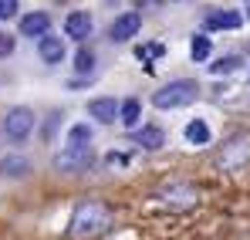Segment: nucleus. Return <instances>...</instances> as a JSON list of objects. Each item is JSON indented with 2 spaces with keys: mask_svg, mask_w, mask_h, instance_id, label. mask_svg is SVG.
<instances>
[{
  "mask_svg": "<svg viewBox=\"0 0 250 240\" xmlns=\"http://www.w3.org/2000/svg\"><path fill=\"white\" fill-rule=\"evenodd\" d=\"M108 223H112V213H108L105 203L84 200L75 206V213L68 220V237L71 240H95L108 230Z\"/></svg>",
  "mask_w": 250,
  "mask_h": 240,
  "instance_id": "nucleus-1",
  "label": "nucleus"
},
{
  "mask_svg": "<svg viewBox=\"0 0 250 240\" xmlns=\"http://www.w3.org/2000/svg\"><path fill=\"white\" fill-rule=\"evenodd\" d=\"M189 102H196V81H169V85H163L156 95H152V105L156 109H183V105H189Z\"/></svg>",
  "mask_w": 250,
  "mask_h": 240,
  "instance_id": "nucleus-2",
  "label": "nucleus"
},
{
  "mask_svg": "<svg viewBox=\"0 0 250 240\" xmlns=\"http://www.w3.org/2000/svg\"><path fill=\"white\" fill-rule=\"evenodd\" d=\"M91 159H95L91 142H68L54 156V169H61V173H84V169H91Z\"/></svg>",
  "mask_w": 250,
  "mask_h": 240,
  "instance_id": "nucleus-3",
  "label": "nucleus"
},
{
  "mask_svg": "<svg viewBox=\"0 0 250 240\" xmlns=\"http://www.w3.org/2000/svg\"><path fill=\"white\" fill-rule=\"evenodd\" d=\"M250 162V135H237L223 146V153L216 156V169L223 173H237Z\"/></svg>",
  "mask_w": 250,
  "mask_h": 240,
  "instance_id": "nucleus-4",
  "label": "nucleus"
},
{
  "mask_svg": "<svg viewBox=\"0 0 250 240\" xmlns=\"http://www.w3.org/2000/svg\"><path fill=\"white\" fill-rule=\"evenodd\" d=\"M31 132H34V112H31V109L17 105V109L7 112V119H3V135H7L10 142H24Z\"/></svg>",
  "mask_w": 250,
  "mask_h": 240,
  "instance_id": "nucleus-5",
  "label": "nucleus"
},
{
  "mask_svg": "<svg viewBox=\"0 0 250 240\" xmlns=\"http://www.w3.org/2000/svg\"><path fill=\"white\" fill-rule=\"evenodd\" d=\"M159 200L166 203V206H172V210H189V206L200 203V190L189 186V183H176V186H166L159 193Z\"/></svg>",
  "mask_w": 250,
  "mask_h": 240,
  "instance_id": "nucleus-6",
  "label": "nucleus"
},
{
  "mask_svg": "<svg viewBox=\"0 0 250 240\" xmlns=\"http://www.w3.org/2000/svg\"><path fill=\"white\" fill-rule=\"evenodd\" d=\"M142 31V17L135 14V10H128L122 17H115L112 21V31H108V38L115 41V44H125V41H132L135 34Z\"/></svg>",
  "mask_w": 250,
  "mask_h": 240,
  "instance_id": "nucleus-7",
  "label": "nucleus"
},
{
  "mask_svg": "<svg viewBox=\"0 0 250 240\" xmlns=\"http://www.w3.org/2000/svg\"><path fill=\"white\" fill-rule=\"evenodd\" d=\"M47 31H51V17H47L44 10H34V14H24V17H21V34H24V38L41 41Z\"/></svg>",
  "mask_w": 250,
  "mask_h": 240,
  "instance_id": "nucleus-8",
  "label": "nucleus"
},
{
  "mask_svg": "<svg viewBox=\"0 0 250 240\" xmlns=\"http://www.w3.org/2000/svg\"><path fill=\"white\" fill-rule=\"evenodd\" d=\"M95 31V21H91V14H84V10H75V14H68V21H64V34L75 41H84L88 34Z\"/></svg>",
  "mask_w": 250,
  "mask_h": 240,
  "instance_id": "nucleus-9",
  "label": "nucleus"
},
{
  "mask_svg": "<svg viewBox=\"0 0 250 240\" xmlns=\"http://www.w3.org/2000/svg\"><path fill=\"white\" fill-rule=\"evenodd\" d=\"M38 54H41L44 65H61L64 61V41L58 38V34H44L38 41Z\"/></svg>",
  "mask_w": 250,
  "mask_h": 240,
  "instance_id": "nucleus-10",
  "label": "nucleus"
},
{
  "mask_svg": "<svg viewBox=\"0 0 250 240\" xmlns=\"http://www.w3.org/2000/svg\"><path fill=\"white\" fill-rule=\"evenodd\" d=\"M244 24V17L237 14V10H213L207 17V27L209 31H237Z\"/></svg>",
  "mask_w": 250,
  "mask_h": 240,
  "instance_id": "nucleus-11",
  "label": "nucleus"
},
{
  "mask_svg": "<svg viewBox=\"0 0 250 240\" xmlns=\"http://www.w3.org/2000/svg\"><path fill=\"white\" fill-rule=\"evenodd\" d=\"M119 109H122V105H119L115 98H95V102L88 105V115L95 122H105V125H108V122H115Z\"/></svg>",
  "mask_w": 250,
  "mask_h": 240,
  "instance_id": "nucleus-12",
  "label": "nucleus"
},
{
  "mask_svg": "<svg viewBox=\"0 0 250 240\" xmlns=\"http://www.w3.org/2000/svg\"><path fill=\"white\" fill-rule=\"evenodd\" d=\"M163 142H166V132H163L159 125H146V129L139 132V146H142L146 153H156V149H163Z\"/></svg>",
  "mask_w": 250,
  "mask_h": 240,
  "instance_id": "nucleus-13",
  "label": "nucleus"
},
{
  "mask_svg": "<svg viewBox=\"0 0 250 240\" xmlns=\"http://www.w3.org/2000/svg\"><path fill=\"white\" fill-rule=\"evenodd\" d=\"M27 169H31V162L24 159V156H7V159H0V176L21 179V176H27Z\"/></svg>",
  "mask_w": 250,
  "mask_h": 240,
  "instance_id": "nucleus-14",
  "label": "nucleus"
},
{
  "mask_svg": "<svg viewBox=\"0 0 250 240\" xmlns=\"http://www.w3.org/2000/svg\"><path fill=\"white\" fill-rule=\"evenodd\" d=\"M119 119H122L125 129H135L139 119H142V105H139V98H125L122 109H119Z\"/></svg>",
  "mask_w": 250,
  "mask_h": 240,
  "instance_id": "nucleus-15",
  "label": "nucleus"
},
{
  "mask_svg": "<svg viewBox=\"0 0 250 240\" xmlns=\"http://www.w3.org/2000/svg\"><path fill=\"white\" fill-rule=\"evenodd\" d=\"M186 142H193V146H209V125L203 119H193L186 125Z\"/></svg>",
  "mask_w": 250,
  "mask_h": 240,
  "instance_id": "nucleus-16",
  "label": "nucleus"
},
{
  "mask_svg": "<svg viewBox=\"0 0 250 240\" xmlns=\"http://www.w3.org/2000/svg\"><path fill=\"white\" fill-rule=\"evenodd\" d=\"M209 51H213L209 38H207V34H196V38H193V44H189V54H193V61H207Z\"/></svg>",
  "mask_w": 250,
  "mask_h": 240,
  "instance_id": "nucleus-17",
  "label": "nucleus"
},
{
  "mask_svg": "<svg viewBox=\"0 0 250 240\" xmlns=\"http://www.w3.org/2000/svg\"><path fill=\"white\" fill-rule=\"evenodd\" d=\"M91 125L88 122H78V125H71V132H68V142H91Z\"/></svg>",
  "mask_w": 250,
  "mask_h": 240,
  "instance_id": "nucleus-18",
  "label": "nucleus"
},
{
  "mask_svg": "<svg viewBox=\"0 0 250 240\" xmlns=\"http://www.w3.org/2000/svg\"><path fill=\"white\" fill-rule=\"evenodd\" d=\"M233 68H240V58H237V54H227L223 61H216V65H209V71H213V75H230Z\"/></svg>",
  "mask_w": 250,
  "mask_h": 240,
  "instance_id": "nucleus-19",
  "label": "nucleus"
},
{
  "mask_svg": "<svg viewBox=\"0 0 250 240\" xmlns=\"http://www.w3.org/2000/svg\"><path fill=\"white\" fill-rule=\"evenodd\" d=\"M135 54H139V61H156V58L166 54V47H163V44H142Z\"/></svg>",
  "mask_w": 250,
  "mask_h": 240,
  "instance_id": "nucleus-20",
  "label": "nucleus"
},
{
  "mask_svg": "<svg viewBox=\"0 0 250 240\" xmlns=\"http://www.w3.org/2000/svg\"><path fill=\"white\" fill-rule=\"evenodd\" d=\"M91 68H95V54H91V51H88V47H82V51H78V58H75V71H91Z\"/></svg>",
  "mask_w": 250,
  "mask_h": 240,
  "instance_id": "nucleus-21",
  "label": "nucleus"
},
{
  "mask_svg": "<svg viewBox=\"0 0 250 240\" xmlns=\"http://www.w3.org/2000/svg\"><path fill=\"white\" fill-rule=\"evenodd\" d=\"M17 17V0H0V21Z\"/></svg>",
  "mask_w": 250,
  "mask_h": 240,
  "instance_id": "nucleus-22",
  "label": "nucleus"
},
{
  "mask_svg": "<svg viewBox=\"0 0 250 240\" xmlns=\"http://www.w3.org/2000/svg\"><path fill=\"white\" fill-rule=\"evenodd\" d=\"M105 166H108V169H119V166H128V156H125V153H108V156H105Z\"/></svg>",
  "mask_w": 250,
  "mask_h": 240,
  "instance_id": "nucleus-23",
  "label": "nucleus"
},
{
  "mask_svg": "<svg viewBox=\"0 0 250 240\" xmlns=\"http://www.w3.org/2000/svg\"><path fill=\"white\" fill-rule=\"evenodd\" d=\"M14 51V41L10 38H0V54H10Z\"/></svg>",
  "mask_w": 250,
  "mask_h": 240,
  "instance_id": "nucleus-24",
  "label": "nucleus"
}]
</instances>
